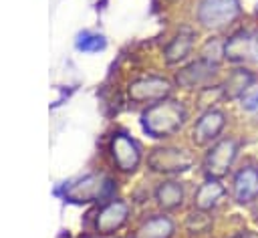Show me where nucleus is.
I'll return each instance as SVG.
<instances>
[{"label":"nucleus","instance_id":"f257e3e1","mask_svg":"<svg viewBox=\"0 0 258 238\" xmlns=\"http://www.w3.org/2000/svg\"><path fill=\"white\" fill-rule=\"evenodd\" d=\"M187 121V109L177 99H163L153 105H147L141 113V129L153 139L173 137L183 129Z\"/></svg>","mask_w":258,"mask_h":238},{"label":"nucleus","instance_id":"f03ea898","mask_svg":"<svg viewBox=\"0 0 258 238\" xmlns=\"http://www.w3.org/2000/svg\"><path fill=\"white\" fill-rule=\"evenodd\" d=\"M242 16L240 0H198L196 20L202 28L212 32H224L232 28Z\"/></svg>","mask_w":258,"mask_h":238},{"label":"nucleus","instance_id":"7ed1b4c3","mask_svg":"<svg viewBox=\"0 0 258 238\" xmlns=\"http://www.w3.org/2000/svg\"><path fill=\"white\" fill-rule=\"evenodd\" d=\"M240 155V139L236 135H222L218 141L208 145L204 159H202V169L206 177H226L228 173L234 171V165Z\"/></svg>","mask_w":258,"mask_h":238},{"label":"nucleus","instance_id":"20e7f679","mask_svg":"<svg viewBox=\"0 0 258 238\" xmlns=\"http://www.w3.org/2000/svg\"><path fill=\"white\" fill-rule=\"evenodd\" d=\"M115 180L107 173H87L77 182L64 186V200L73 204H91L107 202L115 194Z\"/></svg>","mask_w":258,"mask_h":238},{"label":"nucleus","instance_id":"39448f33","mask_svg":"<svg viewBox=\"0 0 258 238\" xmlns=\"http://www.w3.org/2000/svg\"><path fill=\"white\" fill-rule=\"evenodd\" d=\"M194 165H196L194 151L181 145H159L153 147L147 155V167L153 173H161V175H177L189 171Z\"/></svg>","mask_w":258,"mask_h":238},{"label":"nucleus","instance_id":"423d86ee","mask_svg":"<svg viewBox=\"0 0 258 238\" xmlns=\"http://www.w3.org/2000/svg\"><path fill=\"white\" fill-rule=\"evenodd\" d=\"M228 192L238 206L252 208L258 202V161L256 159H244L238 167H234Z\"/></svg>","mask_w":258,"mask_h":238},{"label":"nucleus","instance_id":"0eeeda50","mask_svg":"<svg viewBox=\"0 0 258 238\" xmlns=\"http://www.w3.org/2000/svg\"><path fill=\"white\" fill-rule=\"evenodd\" d=\"M173 83L161 75H143L127 83V99L135 105H153L171 95Z\"/></svg>","mask_w":258,"mask_h":238},{"label":"nucleus","instance_id":"6e6552de","mask_svg":"<svg viewBox=\"0 0 258 238\" xmlns=\"http://www.w3.org/2000/svg\"><path fill=\"white\" fill-rule=\"evenodd\" d=\"M218 77H220V65L198 58V61L187 63L175 73V85L185 91H196V89L208 91L220 85Z\"/></svg>","mask_w":258,"mask_h":238},{"label":"nucleus","instance_id":"1a4fd4ad","mask_svg":"<svg viewBox=\"0 0 258 238\" xmlns=\"http://www.w3.org/2000/svg\"><path fill=\"white\" fill-rule=\"evenodd\" d=\"M109 155L117 171L133 173L143 159L141 145L127 131H113L109 139Z\"/></svg>","mask_w":258,"mask_h":238},{"label":"nucleus","instance_id":"9d476101","mask_svg":"<svg viewBox=\"0 0 258 238\" xmlns=\"http://www.w3.org/2000/svg\"><path fill=\"white\" fill-rule=\"evenodd\" d=\"M228 125V113L220 107L204 109L191 127V143L198 147H208L218 141Z\"/></svg>","mask_w":258,"mask_h":238},{"label":"nucleus","instance_id":"9b49d317","mask_svg":"<svg viewBox=\"0 0 258 238\" xmlns=\"http://www.w3.org/2000/svg\"><path fill=\"white\" fill-rule=\"evenodd\" d=\"M129 218H131L129 202H125L121 198H111V200L103 202V206L95 212L93 230L101 236H113L127 224Z\"/></svg>","mask_w":258,"mask_h":238},{"label":"nucleus","instance_id":"f8f14e48","mask_svg":"<svg viewBox=\"0 0 258 238\" xmlns=\"http://www.w3.org/2000/svg\"><path fill=\"white\" fill-rule=\"evenodd\" d=\"M258 83V71L248 65L232 67L226 79L220 83V95L224 101H240V97Z\"/></svg>","mask_w":258,"mask_h":238},{"label":"nucleus","instance_id":"ddd939ff","mask_svg":"<svg viewBox=\"0 0 258 238\" xmlns=\"http://www.w3.org/2000/svg\"><path fill=\"white\" fill-rule=\"evenodd\" d=\"M230 196L228 186L222 184V180L218 177H206L191 196V206L196 210H204V212H214L226 198Z\"/></svg>","mask_w":258,"mask_h":238},{"label":"nucleus","instance_id":"4468645a","mask_svg":"<svg viewBox=\"0 0 258 238\" xmlns=\"http://www.w3.org/2000/svg\"><path fill=\"white\" fill-rule=\"evenodd\" d=\"M252 38H254V30H250V28H238V30L230 32L224 38V61H228L234 67L248 65Z\"/></svg>","mask_w":258,"mask_h":238},{"label":"nucleus","instance_id":"2eb2a0df","mask_svg":"<svg viewBox=\"0 0 258 238\" xmlns=\"http://www.w3.org/2000/svg\"><path fill=\"white\" fill-rule=\"evenodd\" d=\"M194 46H196V32L191 28H179L163 46V58L167 65L183 63L194 52Z\"/></svg>","mask_w":258,"mask_h":238},{"label":"nucleus","instance_id":"dca6fc26","mask_svg":"<svg viewBox=\"0 0 258 238\" xmlns=\"http://www.w3.org/2000/svg\"><path fill=\"white\" fill-rule=\"evenodd\" d=\"M153 200L163 212L179 210L185 204V186L177 180H163L153 190Z\"/></svg>","mask_w":258,"mask_h":238},{"label":"nucleus","instance_id":"f3484780","mask_svg":"<svg viewBox=\"0 0 258 238\" xmlns=\"http://www.w3.org/2000/svg\"><path fill=\"white\" fill-rule=\"evenodd\" d=\"M175 234V222L167 214H151L133 232L131 238H171Z\"/></svg>","mask_w":258,"mask_h":238},{"label":"nucleus","instance_id":"a211bd4d","mask_svg":"<svg viewBox=\"0 0 258 238\" xmlns=\"http://www.w3.org/2000/svg\"><path fill=\"white\" fill-rule=\"evenodd\" d=\"M214 228V216L212 212H204V210H196L187 214L185 218V230L189 234H196V236H202V234H210Z\"/></svg>","mask_w":258,"mask_h":238},{"label":"nucleus","instance_id":"6ab92c4d","mask_svg":"<svg viewBox=\"0 0 258 238\" xmlns=\"http://www.w3.org/2000/svg\"><path fill=\"white\" fill-rule=\"evenodd\" d=\"M75 46L77 50L81 52H99L107 46V38L99 32H93V30H83L77 34L75 38Z\"/></svg>","mask_w":258,"mask_h":238},{"label":"nucleus","instance_id":"aec40b11","mask_svg":"<svg viewBox=\"0 0 258 238\" xmlns=\"http://www.w3.org/2000/svg\"><path fill=\"white\" fill-rule=\"evenodd\" d=\"M200 58L220 65V63L224 61V38H220V36H210V38L202 44V48H200Z\"/></svg>","mask_w":258,"mask_h":238},{"label":"nucleus","instance_id":"412c9836","mask_svg":"<svg viewBox=\"0 0 258 238\" xmlns=\"http://www.w3.org/2000/svg\"><path fill=\"white\" fill-rule=\"evenodd\" d=\"M240 109L244 113H258V83L240 97Z\"/></svg>","mask_w":258,"mask_h":238},{"label":"nucleus","instance_id":"4be33fe9","mask_svg":"<svg viewBox=\"0 0 258 238\" xmlns=\"http://www.w3.org/2000/svg\"><path fill=\"white\" fill-rule=\"evenodd\" d=\"M248 67H252L254 71H258V30H254V38H252V48H250V61Z\"/></svg>","mask_w":258,"mask_h":238},{"label":"nucleus","instance_id":"5701e85b","mask_svg":"<svg viewBox=\"0 0 258 238\" xmlns=\"http://www.w3.org/2000/svg\"><path fill=\"white\" fill-rule=\"evenodd\" d=\"M228 238H254V236L242 230V232H236V234H232V236H228Z\"/></svg>","mask_w":258,"mask_h":238},{"label":"nucleus","instance_id":"b1692460","mask_svg":"<svg viewBox=\"0 0 258 238\" xmlns=\"http://www.w3.org/2000/svg\"><path fill=\"white\" fill-rule=\"evenodd\" d=\"M252 210H254V214H256V218H258V202L252 206Z\"/></svg>","mask_w":258,"mask_h":238}]
</instances>
